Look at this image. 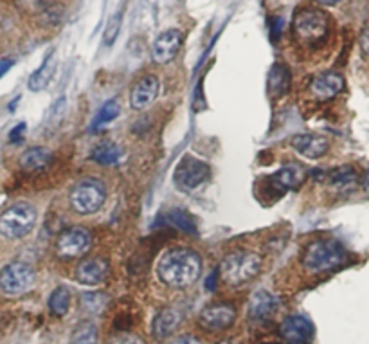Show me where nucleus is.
Segmentation results:
<instances>
[{"instance_id": "f257e3e1", "label": "nucleus", "mask_w": 369, "mask_h": 344, "mask_svg": "<svg viewBox=\"0 0 369 344\" xmlns=\"http://www.w3.org/2000/svg\"><path fill=\"white\" fill-rule=\"evenodd\" d=\"M200 274H202V258L191 249H170L157 263V276L171 288H190L199 282Z\"/></svg>"}, {"instance_id": "f03ea898", "label": "nucleus", "mask_w": 369, "mask_h": 344, "mask_svg": "<svg viewBox=\"0 0 369 344\" xmlns=\"http://www.w3.org/2000/svg\"><path fill=\"white\" fill-rule=\"evenodd\" d=\"M293 40L303 47L315 49L328 40L330 34V19L324 11L317 8H304L298 11L292 24Z\"/></svg>"}, {"instance_id": "7ed1b4c3", "label": "nucleus", "mask_w": 369, "mask_h": 344, "mask_svg": "<svg viewBox=\"0 0 369 344\" xmlns=\"http://www.w3.org/2000/svg\"><path fill=\"white\" fill-rule=\"evenodd\" d=\"M348 260V253L337 240H315L304 249L303 267L310 274L335 271Z\"/></svg>"}, {"instance_id": "20e7f679", "label": "nucleus", "mask_w": 369, "mask_h": 344, "mask_svg": "<svg viewBox=\"0 0 369 344\" xmlns=\"http://www.w3.org/2000/svg\"><path fill=\"white\" fill-rule=\"evenodd\" d=\"M261 271V256L252 251H234L223 256L218 276L223 283L231 287H238L254 279Z\"/></svg>"}, {"instance_id": "39448f33", "label": "nucleus", "mask_w": 369, "mask_h": 344, "mask_svg": "<svg viewBox=\"0 0 369 344\" xmlns=\"http://www.w3.org/2000/svg\"><path fill=\"white\" fill-rule=\"evenodd\" d=\"M107 202V187L96 179H83L69 193V204L78 215H94Z\"/></svg>"}, {"instance_id": "423d86ee", "label": "nucleus", "mask_w": 369, "mask_h": 344, "mask_svg": "<svg viewBox=\"0 0 369 344\" xmlns=\"http://www.w3.org/2000/svg\"><path fill=\"white\" fill-rule=\"evenodd\" d=\"M36 224V209L27 202H16L0 215V234L4 238L20 240L27 236Z\"/></svg>"}, {"instance_id": "0eeeda50", "label": "nucleus", "mask_w": 369, "mask_h": 344, "mask_svg": "<svg viewBox=\"0 0 369 344\" xmlns=\"http://www.w3.org/2000/svg\"><path fill=\"white\" fill-rule=\"evenodd\" d=\"M90 247H92L90 231L87 227H81V225H74V227L63 229L58 234L54 251H56L58 258L74 260L85 256Z\"/></svg>"}, {"instance_id": "6e6552de", "label": "nucleus", "mask_w": 369, "mask_h": 344, "mask_svg": "<svg viewBox=\"0 0 369 344\" xmlns=\"http://www.w3.org/2000/svg\"><path fill=\"white\" fill-rule=\"evenodd\" d=\"M34 285V271L29 263L13 262L0 271V290L5 296H20Z\"/></svg>"}, {"instance_id": "1a4fd4ad", "label": "nucleus", "mask_w": 369, "mask_h": 344, "mask_svg": "<svg viewBox=\"0 0 369 344\" xmlns=\"http://www.w3.org/2000/svg\"><path fill=\"white\" fill-rule=\"evenodd\" d=\"M211 175V168L197 157L186 155L175 170V184L182 190H197L202 186Z\"/></svg>"}, {"instance_id": "9d476101", "label": "nucleus", "mask_w": 369, "mask_h": 344, "mask_svg": "<svg viewBox=\"0 0 369 344\" xmlns=\"http://www.w3.org/2000/svg\"><path fill=\"white\" fill-rule=\"evenodd\" d=\"M236 321V308L229 303H213L200 312L199 325L208 332H222Z\"/></svg>"}, {"instance_id": "9b49d317", "label": "nucleus", "mask_w": 369, "mask_h": 344, "mask_svg": "<svg viewBox=\"0 0 369 344\" xmlns=\"http://www.w3.org/2000/svg\"><path fill=\"white\" fill-rule=\"evenodd\" d=\"M280 335L284 344H312L315 328L304 316H290L281 323Z\"/></svg>"}, {"instance_id": "f8f14e48", "label": "nucleus", "mask_w": 369, "mask_h": 344, "mask_svg": "<svg viewBox=\"0 0 369 344\" xmlns=\"http://www.w3.org/2000/svg\"><path fill=\"white\" fill-rule=\"evenodd\" d=\"M110 273V263L107 258L101 256H89L83 258L76 267V279L81 285L96 287L107 279Z\"/></svg>"}, {"instance_id": "ddd939ff", "label": "nucleus", "mask_w": 369, "mask_h": 344, "mask_svg": "<svg viewBox=\"0 0 369 344\" xmlns=\"http://www.w3.org/2000/svg\"><path fill=\"white\" fill-rule=\"evenodd\" d=\"M184 42V34L179 29H168L162 34H159V38L153 42L152 45V58L157 63H168L177 56V53L182 47Z\"/></svg>"}, {"instance_id": "4468645a", "label": "nucleus", "mask_w": 369, "mask_h": 344, "mask_svg": "<svg viewBox=\"0 0 369 344\" xmlns=\"http://www.w3.org/2000/svg\"><path fill=\"white\" fill-rule=\"evenodd\" d=\"M344 89V78L339 72H321L310 82V92L319 101H328L339 96Z\"/></svg>"}, {"instance_id": "2eb2a0df", "label": "nucleus", "mask_w": 369, "mask_h": 344, "mask_svg": "<svg viewBox=\"0 0 369 344\" xmlns=\"http://www.w3.org/2000/svg\"><path fill=\"white\" fill-rule=\"evenodd\" d=\"M157 96H159V80L155 76H144L133 85L130 105L135 111H144L157 100Z\"/></svg>"}, {"instance_id": "dca6fc26", "label": "nucleus", "mask_w": 369, "mask_h": 344, "mask_svg": "<svg viewBox=\"0 0 369 344\" xmlns=\"http://www.w3.org/2000/svg\"><path fill=\"white\" fill-rule=\"evenodd\" d=\"M292 148L306 159H321L330 148V143L322 135L301 134L292 139Z\"/></svg>"}, {"instance_id": "f3484780", "label": "nucleus", "mask_w": 369, "mask_h": 344, "mask_svg": "<svg viewBox=\"0 0 369 344\" xmlns=\"http://www.w3.org/2000/svg\"><path fill=\"white\" fill-rule=\"evenodd\" d=\"M308 172L299 164H289L281 168L280 172L270 177V182H274V187H280L281 193H287L290 190H298L306 182Z\"/></svg>"}, {"instance_id": "a211bd4d", "label": "nucleus", "mask_w": 369, "mask_h": 344, "mask_svg": "<svg viewBox=\"0 0 369 344\" xmlns=\"http://www.w3.org/2000/svg\"><path fill=\"white\" fill-rule=\"evenodd\" d=\"M278 310V299L267 290H258L252 294L251 301H249V319L261 323L267 321L270 316H274Z\"/></svg>"}, {"instance_id": "6ab92c4d", "label": "nucleus", "mask_w": 369, "mask_h": 344, "mask_svg": "<svg viewBox=\"0 0 369 344\" xmlns=\"http://www.w3.org/2000/svg\"><path fill=\"white\" fill-rule=\"evenodd\" d=\"M180 325H182V314L177 308H170V306L162 308L157 312L155 319H153V335L159 341H164L175 334Z\"/></svg>"}, {"instance_id": "aec40b11", "label": "nucleus", "mask_w": 369, "mask_h": 344, "mask_svg": "<svg viewBox=\"0 0 369 344\" xmlns=\"http://www.w3.org/2000/svg\"><path fill=\"white\" fill-rule=\"evenodd\" d=\"M292 76L287 65L283 63H274L269 72V92L272 98H281L290 91Z\"/></svg>"}, {"instance_id": "412c9836", "label": "nucleus", "mask_w": 369, "mask_h": 344, "mask_svg": "<svg viewBox=\"0 0 369 344\" xmlns=\"http://www.w3.org/2000/svg\"><path fill=\"white\" fill-rule=\"evenodd\" d=\"M52 161V152L43 146H34V148H29L22 153L20 157V166L25 172H40V170H45V168L51 164Z\"/></svg>"}, {"instance_id": "4be33fe9", "label": "nucleus", "mask_w": 369, "mask_h": 344, "mask_svg": "<svg viewBox=\"0 0 369 344\" xmlns=\"http://www.w3.org/2000/svg\"><path fill=\"white\" fill-rule=\"evenodd\" d=\"M54 72H56V54L51 53L43 63L40 65L38 71H34L29 78V89L33 92H40L43 89H47V85L51 83V80L54 78Z\"/></svg>"}, {"instance_id": "5701e85b", "label": "nucleus", "mask_w": 369, "mask_h": 344, "mask_svg": "<svg viewBox=\"0 0 369 344\" xmlns=\"http://www.w3.org/2000/svg\"><path fill=\"white\" fill-rule=\"evenodd\" d=\"M326 181L330 182L331 187H335L339 192H348L359 184V175L351 166H342L331 170L326 175Z\"/></svg>"}, {"instance_id": "b1692460", "label": "nucleus", "mask_w": 369, "mask_h": 344, "mask_svg": "<svg viewBox=\"0 0 369 344\" xmlns=\"http://www.w3.org/2000/svg\"><path fill=\"white\" fill-rule=\"evenodd\" d=\"M123 157V150L119 148L115 143H110V141H104V143L94 146V150L90 152V159L94 163H100L103 166H112V164H118Z\"/></svg>"}, {"instance_id": "393cba45", "label": "nucleus", "mask_w": 369, "mask_h": 344, "mask_svg": "<svg viewBox=\"0 0 369 344\" xmlns=\"http://www.w3.org/2000/svg\"><path fill=\"white\" fill-rule=\"evenodd\" d=\"M71 308V290L67 287H58L49 296V310L52 316L63 317Z\"/></svg>"}, {"instance_id": "a878e982", "label": "nucleus", "mask_w": 369, "mask_h": 344, "mask_svg": "<svg viewBox=\"0 0 369 344\" xmlns=\"http://www.w3.org/2000/svg\"><path fill=\"white\" fill-rule=\"evenodd\" d=\"M119 114H121V105H119V101L118 100L107 101V103L100 108V112L96 115L94 123H92L90 128H92V132H96V130H100L101 126H104V124H109L114 119H118Z\"/></svg>"}, {"instance_id": "bb28decb", "label": "nucleus", "mask_w": 369, "mask_h": 344, "mask_svg": "<svg viewBox=\"0 0 369 344\" xmlns=\"http://www.w3.org/2000/svg\"><path fill=\"white\" fill-rule=\"evenodd\" d=\"M100 334H98V326L90 321H85L76 326V330L71 337V344H98Z\"/></svg>"}, {"instance_id": "cd10ccee", "label": "nucleus", "mask_w": 369, "mask_h": 344, "mask_svg": "<svg viewBox=\"0 0 369 344\" xmlns=\"http://www.w3.org/2000/svg\"><path fill=\"white\" fill-rule=\"evenodd\" d=\"M107 299H109V297L101 294V292L83 294V296H81V308H85L90 314H101L104 306H107Z\"/></svg>"}, {"instance_id": "c85d7f7f", "label": "nucleus", "mask_w": 369, "mask_h": 344, "mask_svg": "<svg viewBox=\"0 0 369 344\" xmlns=\"http://www.w3.org/2000/svg\"><path fill=\"white\" fill-rule=\"evenodd\" d=\"M14 4L22 13L38 14L45 13L51 5L56 4V0H14Z\"/></svg>"}, {"instance_id": "c756f323", "label": "nucleus", "mask_w": 369, "mask_h": 344, "mask_svg": "<svg viewBox=\"0 0 369 344\" xmlns=\"http://www.w3.org/2000/svg\"><path fill=\"white\" fill-rule=\"evenodd\" d=\"M123 8L124 5H121V8L112 14V19L109 20V25H107L104 34H103L104 45H112V43L115 42V38H118L119 29H121V25H123Z\"/></svg>"}, {"instance_id": "7c9ffc66", "label": "nucleus", "mask_w": 369, "mask_h": 344, "mask_svg": "<svg viewBox=\"0 0 369 344\" xmlns=\"http://www.w3.org/2000/svg\"><path fill=\"white\" fill-rule=\"evenodd\" d=\"M107 344H146V341L142 339L141 335L133 334V332L119 330L110 335L107 339Z\"/></svg>"}, {"instance_id": "2f4dec72", "label": "nucleus", "mask_w": 369, "mask_h": 344, "mask_svg": "<svg viewBox=\"0 0 369 344\" xmlns=\"http://www.w3.org/2000/svg\"><path fill=\"white\" fill-rule=\"evenodd\" d=\"M283 27H284V20L280 19V16H274V19L270 20V36H272L274 42L280 40L281 33H283Z\"/></svg>"}, {"instance_id": "473e14b6", "label": "nucleus", "mask_w": 369, "mask_h": 344, "mask_svg": "<svg viewBox=\"0 0 369 344\" xmlns=\"http://www.w3.org/2000/svg\"><path fill=\"white\" fill-rule=\"evenodd\" d=\"M25 123H20L19 126H14L13 130H11V134H10V141L14 144H19L22 139H24V134H25Z\"/></svg>"}, {"instance_id": "72a5a7b5", "label": "nucleus", "mask_w": 369, "mask_h": 344, "mask_svg": "<svg viewBox=\"0 0 369 344\" xmlns=\"http://www.w3.org/2000/svg\"><path fill=\"white\" fill-rule=\"evenodd\" d=\"M170 344H202V341L199 337H194V335H180V337L171 341Z\"/></svg>"}, {"instance_id": "f704fd0d", "label": "nucleus", "mask_w": 369, "mask_h": 344, "mask_svg": "<svg viewBox=\"0 0 369 344\" xmlns=\"http://www.w3.org/2000/svg\"><path fill=\"white\" fill-rule=\"evenodd\" d=\"M360 47H362V53H364L366 56H369V27L366 29L362 36H360Z\"/></svg>"}, {"instance_id": "c9c22d12", "label": "nucleus", "mask_w": 369, "mask_h": 344, "mask_svg": "<svg viewBox=\"0 0 369 344\" xmlns=\"http://www.w3.org/2000/svg\"><path fill=\"white\" fill-rule=\"evenodd\" d=\"M11 65H13V60H2V62H0V76H2V74H5Z\"/></svg>"}, {"instance_id": "e433bc0d", "label": "nucleus", "mask_w": 369, "mask_h": 344, "mask_svg": "<svg viewBox=\"0 0 369 344\" xmlns=\"http://www.w3.org/2000/svg\"><path fill=\"white\" fill-rule=\"evenodd\" d=\"M315 2H319V4H324V5H335L337 2H341V0H315Z\"/></svg>"}]
</instances>
